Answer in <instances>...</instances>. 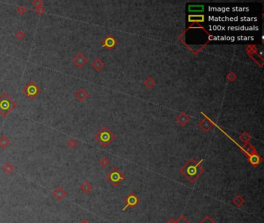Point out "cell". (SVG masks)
I'll return each instance as SVG.
<instances>
[{"mask_svg":"<svg viewBox=\"0 0 264 223\" xmlns=\"http://www.w3.org/2000/svg\"><path fill=\"white\" fill-rule=\"evenodd\" d=\"M66 195H67V191L61 187H57L53 192V196L58 201H62L65 198Z\"/></svg>","mask_w":264,"mask_h":223,"instance_id":"7c38bea8","label":"cell"},{"mask_svg":"<svg viewBox=\"0 0 264 223\" xmlns=\"http://www.w3.org/2000/svg\"><path fill=\"white\" fill-rule=\"evenodd\" d=\"M95 139L103 147H107L112 142L116 140V135L108 127L103 126L102 130H98L95 134Z\"/></svg>","mask_w":264,"mask_h":223,"instance_id":"3957f363","label":"cell"},{"mask_svg":"<svg viewBox=\"0 0 264 223\" xmlns=\"http://www.w3.org/2000/svg\"><path fill=\"white\" fill-rule=\"evenodd\" d=\"M72 62L74 63L76 67H77L78 68H82L88 62V61L83 53L78 52L75 56L73 57Z\"/></svg>","mask_w":264,"mask_h":223,"instance_id":"52a82bcc","label":"cell"},{"mask_svg":"<svg viewBox=\"0 0 264 223\" xmlns=\"http://www.w3.org/2000/svg\"><path fill=\"white\" fill-rule=\"evenodd\" d=\"M201 223H215V222L212 220L209 216H207L206 218H205V219L202 220V222Z\"/></svg>","mask_w":264,"mask_h":223,"instance_id":"f1b7e54d","label":"cell"},{"mask_svg":"<svg viewBox=\"0 0 264 223\" xmlns=\"http://www.w3.org/2000/svg\"><path fill=\"white\" fill-rule=\"evenodd\" d=\"M232 202L234 203L235 205H236L237 207H240V206H242L244 203H245V201H244L243 198H242L241 195H236L234 198H233Z\"/></svg>","mask_w":264,"mask_h":223,"instance_id":"ffe728a7","label":"cell"},{"mask_svg":"<svg viewBox=\"0 0 264 223\" xmlns=\"http://www.w3.org/2000/svg\"><path fill=\"white\" fill-rule=\"evenodd\" d=\"M80 189L84 194L88 195V194L90 193V192L92 191V189H93V186L91 185V183L88 181V180H86V181H85L82 185H81Z\"/></svg>","mask_w":264,"mask_h":223,"instance_id":"9a60e30c","label":"cell"},{"mask_svg":"<svg viewBox=\"0 0 264 223\" xmlns=\"http://www.w3.org/2000/svg\"><path fill=\"white\" fill-rule=\"evenodd\" d=\"M79 223H90V222L87 220V219H82V220L79 222Z\"/></svg>","mask_w":264,"mask_h":223,"instance_id":"f546056e","label":"cell"},{"mask_svg":"<svg viewBox=\"0 0 264 223\" xmlns=\"http://www.w3.org/2000/svg\"><path fill=\"white\" fill-rule=\"evenodd\" d=\"M118 44H119V40L112 34L107 35L102 41V47L106 48V49L110 50V51L114 49Z\"/></svg>","mask_w":264,"mask_h":223,"instance_id":"8992f818","label":"cell"},{"mask_svg":"<svg viewBox=\"0 0 264 223\" xmlns=\"http://www.w3.org/2000/svg\"><path fill=\"white\" fill-rule=\"evenodd\" d=\"M17 11L18 13L19 14V15L22 16V15H24L26 12H27V8L24 7L23 6H19L17 7Z\"/></svg>","mask_w":264,"mask_h":223,"instance_id":"4316f807","label":"cell"},{"mask_svg":"<svg viewBox=\"0 0 264 223\" xmlns=\"http://www.w3.org/2000/svg\"><path fill=\"white\" fill-rule=\"evenodd\" d=\"M17 107V102L9 94L3 92L0 95V115L2 117H7Z\"/></svg>","mask_w":264,"mask_h":223,"instance_id":"7a4b0ae2","label":"cell"},{"mask_svg":"<svg viewBox=\"0 0 264 223\" xmlns=\"http://www.w3.org/2000/svg\"><path fill=\"white\" fill-rule=\"evenodd\" d=\"M77 140H74V138H71L68 140V141H67V146H68L71 149H74L76 146H77Z\"/></svg>","mask_w":264,"mask_h":223,"instance_id":"cb8c5ba5","label":"cell"},{"mask_svg":"<svg viewBox=\"0 0 264 223\" xmlns=\"http://www.w3.org/2000/svg\"><path fill=\"white\" fill-rule=\"evenodd\" d=\"M92 66L94 68V70L96 71L97 72H99L105 67V62L100 58H97L92 63Z\"/></svg>","mask_w":264,"mask_h":223,"instance_id":"5bb4252c","label":"cell"},{"mask_svg":"<svg viewBox=\"0 0 264 223\" xmlns=\"http://www.w3.org/2000/svg\"><path fill=\"white\" fill-rule=\"evenodd\" d=\"M191 120H192L191 116H188L187 113L184 112L180 113V114L178 115L176 118V122L182 127L185 126L187 125V124Z\"/></svg>","mask_w":264,"mask_h":223,"instance_id":"30bf717a","label":"cell"},{"mask_svg":"<svg viewBox=\"0 0 264 223\" xmlns=\"http://www.w3.org/2000/svg\"><path fill=\"white\" fill-rule=\"evenodd\" d=\"M214 125H215V123L208 117H205L198 123V126L200 127L201 130L205 132H209L212 129V127L214 126Z\"/></svg>","mask_w":264,"mask_h":223,"instance_id":"9c48e42d","label":"cell"},{"mask_svg":"<svg viewBox=\"0 0 264 223\" xmlns=\"http://www.w3.org/2000/svg\"><path fill=\"white\" fill-rule=\"evenodd\" d=\"M10 144H11V142L7 136L2 135L1 137H0V147L5 149L8 146H9Z\"/></svg>","mask_w":264,"mask_h":223,"instance_id":"ac0fdd59","label":"cell"},{"mask_svg":"<svg viewBox=\"0 0 264 223\" xmlns=\"http://www.w3.org/2000/svg\"><path fill=\"white\" fill-rule=\"evenodd\" d=\"M99 164L102 167H107L108 166H109L110 161L108 159V158L103 157V158H102V159L99 161Z\"/></svg>","mask_w":264,"mask_h":223,"instance_id":"603a6c76","label":"cell"},{"mask_svg":"<svg viewBox=\"0 0 264 223\" xmlns=\"http://www.w3.org/2000/svg\"><path fill=\"white\" fill-rule=\"evenodd\" d=\"M36 13L39 16H42L45 12V9L43 7H40V8H35Z\"/></svg>","mask_w":264,"mask_h":223,"instance_id":"83f0119b","label":"cell"},{"mask_svg":"<svg viewBox=\"0 0 264 223\" xmlns=\"http://www.w3.org/2000/svg\"><path fill=\"white\" fill-rule=\"evenodd\" d=\"M247 157L249 164L252 166H253V167H257V166L260 165L262 161H263V158L257 153L247 155Z\"/></svg>","mask_w":264,"mask_h":223,"instance_id":"8fae6325","label":"cell"},{"mask_svg":"<svg viewBox=\"0 0 264 223\" xmlns=\"http://www.w3.org/2000/svg\"><path fill=\"white\" fill-rule=\"evenodd\" d=\"M142 85H143L144 87L147 88V89H151L152 88L155 86L156 85V81L153 77H152L151 76H149V77H147L145 81L142 82Z\"/></svg>","mask_w":264,"mask_h":223,"instance_id":"e0dca14e","label":"cell"},{"mask_svg":"<svg viewBox=\"0 0 264 223\" xmlns=\"http://www.w3.org/2000/svg\"><path fill=\"white\" fill-rule=\"evenodd\" d=\"M90 96V94H89L85 88H81L76 92L75 93V97L77 98V99L78 100L79 102H85L88 97Z\"/></svg>","mask_w":264,"mask_h":223,"instance_id":"4fadbf2b","label":"cell"},{"mask_svg":"<svg viewBox=\"0 0 264 223\" xmlns=\"http://www.w3.org/2000/svg\"><path fill=\"white\" fill-rule=\"evenodd\" d=\"M15 36L18 39V40H22L24 37H25L26 34L22 30H17V31L15 33Z\"/></svg>","mask_w":264,"mask_h":223,"instance_id":"d4e9b609","label":"cell"},{"mask_svg":"<svg viewBox=\"0 0 264 223\" xmlns=\"http://www.w3.org/2000/svg\"><path fill=\"white\" fill-rule=\"evenodd\" d=\"M43 4H44V2H43V1H42V0H33V1L32 2V5H33L35 8L43 7Z\"/></svg>","mask_w":264,"mask_h":223,"instance_id":"484cf974","label":"cell"},{"mask_svg":"<svg viewBox=\"0 0 264 223\" xmlns=\"http://www.w3.org/2000/svg\"><path fill=\"white\" fill-rule=\"evenodd\" d=\"M239 139H240L243 143H249V141H250L251 136L247 131H243L242 133L239 136Z\"/></svg>","mask_w":264,"mask_h":223,"instance_id":"44dd1931","label":"cell"},{"mask_svg":"<svg viewBox=\"0 0 264 223\" xmlns=\"http://www.w3.org/2000/svg\"><path fill=\"white\" fill-rule=\"evenodd\" d=\"M202 162V161L197 162L196 160L192 158L180 169V173L190 183L194 184L204 174V168L201 165Z\"/></svg>","mask_w":264,"mask_h":223,"instance_id":"6da1fadb","label":"cell"},{"mask_svg":"<svg viewBox=\"0 0 264 223\" xmlns=\"http://www.w3.org/2000/svg\"><path fill=\"white\" fill-rule=\"evenodd\" d=\"M188 21L192 22H204L205 21V17L203 15H190L188 17Z\"/></svg>","mask_w":264,"mask_h":223,"instance_id":"d6986e66","label":"cell"},{"mask_svg":"<svg viewBox=\"0 0 264 223\" xmlns=\"http://www.w3.org/2000/svg\"><path fill=\"white\" fill-rule=\"evenodd\" d=\"M237 77H238L237 74L235 73L234 72H232V71H230L229 73H228L227 76H226V78H227L228 80H229V82H236V79H237Z\"/></svg>","mask_w":264,"mask_h":223,"instance_id":"7402d4cb","label":"cell"},{"mask_svg":"<svg viewBox=\"0 0 264 223\" xmlns=\"http://www.w3.org/2000/svg\"><path fill=\"white\" fill-rule=\"evenodd\" d=\"M124 201L125 203H126V205H125L124 208H122V211H125L127 208H135V207L139 204L140 200H139V198L135 194H130V195L126 197Z\"/></svg>","mask_w":264,"mask_h":223,"instance_id":"ba28073f","label":"cell"},{"mask_svg":"<svg viewBox=\"0 0 264 223\" xmlns=\"http://www.w3.org/2000/svg\"><path fill=\"white\" fill-rule=\"evenodd\" d=\"M106 179L108 182L112 184L114 187H116L120 185L122 181L126 179L125 174L119 168L113 167L109 172L107 174Z\"/></svg>","mask_w":264,"mask_h":223,"instance_id":"277c9868","label":"cell"},{"mask_svg":"<svg viewBox=\"0 0 264 223\" xmlns=\"http://www.w3.org/2000/svg\"><path fill=\"white\" fill-rule=\"evenodd\" d=\"M2 171L6 174H8V175L12 174V173L15 171V166L12 164H11L10 162L7 161V162L5 163L4 165L2 166Z\"/></svg>","mask_w":264,"mask_h":223,"instance_id":"2e32d148","label":"cell"},{"mask_svg":"<svg viewBox=\"0 0 264 223\" xmlns=\"http://www.w3.org/2000/svg\"><path fill=\"white\" fill-rule=\"evenodd\" d=\"M22 92L27 98H30V99H34L41 93L42 90L41 88L39 85H37L34 82L30 81L27 85L23 87Z\"/></svg>","mask_w":264,"mask_h":223,"instance_id":"5b68a950","label":"cell"}]
</instances>
